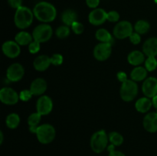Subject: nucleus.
<instances>
[{"instance_id": "f257e3e1", "label": "nucleus", "mask_w": 157, "mask_h": 156, "mask_svg": "<svg viewBox=\"0 0 157 156\" xmlns=\"http://www.w3.org/2000/svg\"><path fill=\"white\" fill-rule=\"evenodd\" d=\"M33 13L38 21L48 23L53 21L55 19L57 10L51 3L48 2H40L34 7Z\"/></svg>"}, {"instance_id": "f03ea898", "label": "nucleus", "mask_w": 157, "mask_h": 156, "mask_svg": "<svg viewBox=\"0 0 157 156\" xmlns=\"http://www.w3.org/2000/svg\"><path fill=\"white\" fill-rule=\"evenodd\" d=\"M33 12L25 6H21L16 9L14 21L17 28L20 29H25L29 28L33 21Z\"/></svg>"}, {"instance_id": "7ed1b4c3", "label": "nucleus", "mask_w": 157, "mask_h": 156, "mask_svg": "<svg viewBox=\"0 0 157 156\" xmlns=\"http://www.w3.org/2000/svg\"><path fill=\"white\" fill-rule=\"evenodd\" d=\"M109 138L104 130L94 133L90 139V147L95 153H101L107 146Z\"/></svg>"}, {"instance_id": "20e7f679", "label": "nucleus", "mask_w": 157, "mask_h": 156, "mask_svg": "<svg viewBox=\"0 0 157 156\" xmlns=\"http://www.w3.org/2000/svg\"><path fill=\"white\" fill-rule=\"evenodd\" d=\"M35 134L39 142L41 144H48L55 139L56 131L53 125L50 124H43L38 127Z\"/></svg>"}, {"instance_id": "39448f33", "label": "nucleus", "mask_w": 157, "mask_h": 156, "mask_svg": "<svg viewBox=\"0 0 157 156\" xmlns=\"http://www.w3.org/2000/svg\"><path fill=\"white\" fill-rule=\"evenodd\" d=\"M121 97L126 102L133 100L138 93V86L133 80H127L123 83L121 88Z\"/></svg>"}, {"instance_id": "423d86ee", "label": "nucleus", "mask_w": 157, "mask_h": 156, "mask_svg": "<svg viewBox=\"0 0 157 156\" xmlns=\"http://www.w3.org/2000/svg\"><path fill=\"white\" fill-rule=\"evenodd\" d=\"M53 35L52 28L48 24H41L37 26L32 32L34 41L44 43L48 41Z\"/></svg>"}, {"instance_id": "0eeeda50", "label": "nucleus", "mask_w": 157, "mask_h": 156, "mask_svg": "<svg viewBox=\"0 0 157 156\" xmlns=\"http://www.w3.org/2000/svg\"><path fill=\"white\" fill-rule=\"evenodd\" d=\"M113 35L118 39L128 38L133 33V26L130 21H122L115 25L113 28Z\"/></svg>"}, {"instance_id": "6e6552de", "label": "nucleus", "mask_w": 157, "mask_h": 156, "mask_svg": "<svg viewBox=\"0 0 157 156\" xmlns=\"http://www.w3.org/2000/svg\"><path fill=\"white\" fill-rule=\"evenodd\" d=\"M112 52L110 43H100L94 49V56L98 61H104L108 59Z\"/></svg>"}, {"instance_id": "1a4fd4ad", "label": "nucleus", "mask_w": 157, "mask_h": 156, "mask_svg": "<svg viewBox=\"0 0 157 156\" xmlns=\"http://www.w3.org/2000/svg\"><path fill=\"white\" fill-rule=\"evenodd\" d=\"M19 95L15 90L9 87H4L0 90V100L6 105H15L18 102Z\"/></svg>"}, {"instance_id": "9d476101", "label": "nucleus", "mask_w": 157, "mask_h": 156, "mask_svg": "<svg viewBox=\"0 0 157 156\" xmlns=\"http://www.w3.org/2000/svg\"><path fill=\"white\" fill-rule=\"evenodd\" d=\"M25 74V69L22 66L18 63L12 64L9 66L6 71L7 79L11 82H18Z\"/></svg>"}, {"instance_id": "9b49d317", "label": "nucleus", "mask_w": 157, "mask_h": 156, "mask_svg": "<svg viewBox=\"0 0 157 156\" xmlns=\"http://www.w3.org/2000/svg\"><path fill=\"white\" fill-rule=\"evenodd\" d=\"M36 108L37 112L41 116L49 114L53 109V102L52 99L48 96H41L37 101Z\"/></svg>"}, {"instance_id": "f8f14e48", "label": "nucleus", "mask_w": 157, "mask_h": 156, "mask_svg": "<svg viewBox=\"0 0 157 156\" xmlns=\"http://www.w3.org/2000/svg\"><path fill=\"white\" fill-rule=\"evenodd\" d=\"M144 94L148 98H153L157 95V79L156 77H149L145 80L142 86Z\"/></svg>"}, {"instance_id": "ddd939ff", "label": "nucleus", "mask_w": 157, "mask_h": 156, "mask_svg": "<svg viewBox=\"0 0 157 156\" xmlns=\"http://www.w3.org/2000/svg\"><path fill=\"white\" fill-rule=\"evenodd\" d=\"M2 52L6 56L10 58H15L20 54L21 49L16 41H8L2 44Z\"/></svg>"}, {"instance_id": "4468645a", "label": "nucleus", "mask_w": 157, "mask_h": 156, "mask_svg": "<svg viewBox=\"0 0 157 156\" xmlns=\"http://www.w3.org/2000/svg\"><path fill=\"white\" fill-rule=\"evenodd\" d=\"M107 12L103 9H95L90 12L88 20L94 25H101L107 21Z\"/></svg>"}, {"instance_id": "2eb2a0df", "label": "nucleus", "mask_w": 157, "mask_h": 156, "mask_svg": "<svg viewBox=\"0 0 157 156\" xmlns=\"http://www.w3.org/2000/svg\"><path fill=\"white\" fill-rule=\"evenodd\" d=\"M47 90V83L43 78H36L30 86V91L33 96H41Z\"/></svg>"}, {"instance_id": "dca6fc26", "label": "nucleus", "mask_w": 157, "mask_h": 156, "mask_svg": "<svg viewBox=\"0 0 157 156\" xmlns=\"http://www.w3.org/2000/svg\"><path fill=\"white\" fill-rule=\"evenodd\" d=\"M144 126L149 132H157V113H148L144 119Z\"/></svg>"}, {"instance_id": "f3484780", "label": "nucleus", "mask_w": 157, "mask_h": 156, "mask_svg": "<svg viewBox=\"0 0 157 156\" xmlns=\"http://www.w3.org/2000/svg\"><path fill=\"white\" fill-rule=\"evenodd\" d=\"M143 51L147 57H156L157 55V38H150L144 42Z\"/></svg>"}, {"instance_id": "a211bd4d", "label": "nucleus", "mask_w": 157, "mask_h": 156, "mask_svg": "<svg viewBox=\"0 0 157 156\" xmlns=\"http://www.w3.org/2000/svg\"><path fill=\"white\" fill-rule=\"evenodd\" d=\"M52 64L51 58L47 55H40L37 57L33 63L34 67L38 71H44Z\"/></svg>"}, {"instance_id": "6ab92c4d", "label": "nucleus", "mask_w": 157, "mask_h": 156, "mask_svg": "<svg viewBox=\"0 0 157 156\" xmlns=\"http://www.w3.org/2000/svg\"><path fill=\"white\" fill-rule=\"evenodd\" d=\"M127 61L131 65L139 66L145 61L144 54L139 50H133L129 54L127 57Z\"/></svg>"}, {"instance_id": "aec40b11", "label": "nucleus", "mask_w": 157, "mask_h": 156, "mask_svg": "<svg viewBox=\"0 0 157 156\" xmlns=\"http://www.w3.org/2000/svg\"><path fill=\"white\" fill-rule=\"evenodd\" d=\"M61 20L67 26H71L75 22L78 21V15L71 9H67L61 15Z\"/></svg>"}, {"instance_id": "412c9836", "label": "nucleus", "mask_w": 157, "mask_h": 156, "mask_svg": "<svg viewBox=\"0 0 157 156\" xmlns=\"http://www.w3.org/2000/svg\"><path fill=\"white\" fill-rule=\"evenodd\" d=\"M153 102L148 97H143L138 99L135 103V107L136 110L140 113H145L150 110Z\"/></svg>"}, {"instance_id": "4be33fe9", "label": "nucleus", "mask_w": 157, "mask_h": 156, "mask_svg": "<svg viewBox=\"0 0 157 156\" xmlns=\"http://www.w3.org/2000/svg\"><path fill=\"white\" fill-rule=\"evenodd\" d=\"M148 70L143 67H136L132 70L130 77L133 81H141L146 79Z\"/></svg>"}, {"instance_id": "5701e85b", "label": "nucleus", "mask_w": 157, "mask_h": 156, "mask_svg": "<svg viewBox=\"0 0 157 156\" xmlns=\"http://www.w3.org/2000/svg\"><path fill=\"white\" fill-rule=\"evenodd\" d=\"M33 37L26 32H20L15 37V40L19 45H27L32 42Z\"/></svg>"}, {"instance_id": "b1692460", "label": "nucleus", "mask_w": 157, "mask_h": 156, "mask_svg": "<svg viewBox=\"0 0 157 156\" xmlns=\"http://www.w3.org/2000/svg\"><path fill=\"white\" fill-rule=\"evenodd\" d=\"M95 37L101 43H110L113 41L112 35L108 31L104 28L98 29L95 34Z\"/></svg>"}, {"instance_id": "393cba45", "label": "nucleus", "mask_w": 157, "mask_h": 156, "mask_svg": "<svg viewBox=\"0 0 157 156\" xmlns=\"http://www.w3.org/2000/svg\"><path fill=\"white\" fill-rule=\"evenodd\" d=\"M6 125L9 128H16L20 123V117L16 113H11L6 118Z\"/></svg>"}, {"instance_id": "a878e982", "label": "nucleus", "mask_w": 157, "mask_h": 156, "mask_svg": "<svg viewBox=\"0 0 157 156\" xmlns=\"http://www.w3.org/2000/svg\"><path fill=\"white\" fill-rule=\"evenodd\" d=\"M150 28V25L148 21L145 20H140L136 23L134 26L135 32H137L140 35H144L147 33Z\"/></svg>"}, {"instance_id": "bb28decb", "label": "nucleus", "mask_w": 157, "mask_h": 156, "mask_svg": "<svg viewBox=\"0 0 157 156\" xmlns=\"http://www.w3.org/2000/svg\"><path fill=\"white\" fill-rule=\"evenodd\" d=\"M108 138L110 143L114 145V146H120L124 142V137H123V136L120 134V133L117 132H110Z\"/></svg>"}, {"instance_id": "cd10ccee", "label": "nucleus", "mask_w": 157, "mask_h": 156, "mask_svg": "<svg viewBox=\"0 0 157 156\" xmlns=\"http://www.w3.org/2000/svg\"><path fill=\"white\" fill-rule=\"evenodd\" d=\"M41 119V115L38 112L31 114L28 118V124L29 126H38Z\"/></svg>"}, {"instance_id": "c85d7f7f", "label": "nucleus", "mask_w": 157, "mask_h": 156, "mask_svg": "<svg viewBox=\"0 0 157 156\" xmlns=\"http://www.w3.org/2000/svg\"><path fill=\"white\" fill-rule=\"evenodd\" d=\"M157 67V60L156 57H148L145 61V68L148 71H153Z\"/></svg>"}, {"instance_id": "c756f323", "label": "nucleus", "mask_w": 157, "mask_h": 156, "mask_svg": "<svg viewBox=\"0 0 157 156\" xmlns=\"http://www.w3.org/2000/svg\"><path fill=\"white\" fill-rule=\"evenodd\" d=\"M69 35H70V28H69L68 26H60V27H58L57 28L56 35L58 38L63 39V38H65L67 37H68Z\"/></svg>"}, {"instance_id": "7c9ffc66", "label": "nucleus", "mask_w": 157, "mask_h": 156, "mask_svg": "<svg viewBox=\"0 0 157 156\" xmlns=\"http://www.w3.org/2000/svg\"><path fill=\"white\" fill-rule=\"evenodd\" d=\"M50 58L51 63H52V64H53L55 66L61 65V64H62L63 61H64L63 56L61 54H55Z\"/></svg>"}, {"instance_id": "2f4dec72", "label": "nucleus", "mask_w": 157, "mask_h": 156, "mask_svg": "<svg viewBox=\"0 0 157 156\" xmlns=\"http://www.w3.org/2000/svg\"><path fill=\"white\" fill-rule=\"evenodd\" d=\"M40 47H41V43L33 41L30 44H29V51L31 54H36L40 50Z\"/></svg>"}, {"instance_id": "473e14b6", "label": "nucleus", "mask_w": 157, "mask_h": 156, "mask_svg": "<svg viewBox=\"0 0 157 156\" xmlns=\"http://www.w3.org/2000/svg\"><path fill=\"white\" fill-rule=\"evenodd\" d=\"M33 94L32 93V92L30 91V90H24L20 92L19 93V99L21 101H24V102H27L29 101L31 98L32 97Z\"/></svg>"}, {"instance_id": "72a5a7b5", "label": "nucleus", "mask_w": 157, "mask_h": 156, "mask_svg": "<svg viewBox=\"0 0 157 156\" xmlns=\"http://www.w3.org/2000/svg\"><path fill=\"white\" fill-rule=\"evenodd\" d=\"M120 19V15L116 11H110L107 12V20L110 22H117Z\"/></svg>"}, {"instance_id": "f704fd0d", "label": "nucleus", "mask_w": 157, "mask_h": 156, "mask_svg": "<svg viewBox=\"0 0 157 156\" xmlns=\"http://www.w3.org/2000/svg\"><path fill=\"white\" fill-rule=\"evenodd\" d=\"M71 28L76 35H81V34H82L83 32H84V27L81 22L76 21V22H75L71 25Z\"/></svg>"}, {"instance_id": "c9c22d12", "label": "nucleus", "mask_w": 157, "mask_h": 156, "mask_svg": "<svg viewBox=\"0 0 157 156\" xmlns=\"http://www.w3.org/2000/svg\"><path fill=\"white\" fill-rule=\"evenodd\" d=\"M107 150L109 151L108 156H125V154L120 151L115 150V146L113 145H110L107 147Z\"/></svg>"}, {"instance_id": "e433bc0d", "label": "nucleus", "mask_w": 157, "mask_h": 156, "mask_svg": "<svg viewBox=\"0 0 157 156\" xmlns=\"http://www.w3.org/2000/svg\"><path fill=\"white\" fill-rule=\"evenodd\" d=\"M130 41H131V43H133V44H140V42L141 41V37H140V34H138L137 32H133V33L131 34V35H130Z\"/></svg>"}, {"instance_id": "4c0bfd02", "label": "nucleus", "mask_w": 157, "mask_h": 156, "mask_svg": "<svg viewBox=\"0 0 157 156\" xmlns=\"http://www.w3.org/2000/svg\"><path fill=\"white\" fill-rule=\"evenodd\" d=\"M9 5L13 9H18L22 4V0H8Z\"/></svg>"}, {"instance_id": "58836bf2", "label": "nucleus", "mask_w": 157, "mask_h": 156, "mask_svg": "<svg viewBox=\"0 0 157 156\" xmlns=\"http://www.w3.org/2000/svg\"><path fill=\"white\" fill-rule=\"evenodd\" d=\"M87 6L91 9H96L100 4V0H86Z\"/></svg>"}, {"instance_id": "ea45409f", "label": "nucleus", "mask_w": 157, "mask_h": 156, "mask_svg": "<svg viewBox=\"0 0 157 156\" xmlns=\"http://www.w3.org/2000/svg\"><path fill=\"white\" fill-rule=\"evenodd\" d=\"M117 76L118 80L121 81L122 84L127 80V73L124 71H120L119 73H117Z\"/></svg>"}, {"instance_id": "a19ab883", "label": "nucleus", "mask_w": 157, "mask_h": 156, "mask_svg": "<svg viewBox=\"0 0 157 156\" xmlns=\"http://www.w3.org/2000/svg\"><path fill=\"white\" fill-rule=\"evenodd\" d=\"M152 102H153V106L155 107V108L157 109V95L156 96H155L154 97L152 98Z\"/></svg>"}, {"instance_id": "79ce46f5", "label": "nucleus", "mask_w": 157, "mask_h": 156, "mask_svg": "<svg viewBox=\"0 0 157 156\" xmlns=\"http://www.w3.org/2000/svg\"><path fill=\"white\" fill-rule=\"evenodd\" d=\"M3 133L2 132H0V144H2V142H3Z\"/></svg>"}, {"instance_id": "37998d69", "label": "nucleus", "mask_w": 157, "mask_h": 156, "mask_svg": "<svg viewBox=\"0 0 157 156\" xmlns=\"http://www.w3.org/2000/svg\"><path fill=\"white\" fill-rule=\"evenodd\" d=\"M155 2L157 3V0H155Z\"/></svg>"}, {"instance_id": "c03bdc74", "label": "nucleus", "mask_w": 157, "mask_h": 156, "mask_svg": "<svg viewBox=\"0 0 157 156\" xmlns=\"http://www.w3.org/2000/svg\"><path fill=\"white\" fill-rule=\"evenodd\" d=\"M156 113H157V111H156Z\"/></svg>"}]
</instances>
